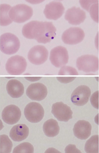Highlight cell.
Instances as JSON below:
<instances>
[{"mask_svg":"<svg viewBox=\"0 0 99 153\" xmlns=\"http://www.w3.org/2000/svg\"><path fill=\"white\" fill-rule=\"evenodd\" d=\"M58 75H77L78 73L76 69L70 66H63L58 73Z\"/></svg>","mask_w":99,"mask_h":153,"instance_id":"obj_24","label":"cell"},{"mask_svg":"<svg viewBox=\"0 0 99 153\" xmlns=\"http://www.w3.org/2000/svg\"><path fill=\"white\" fill-rule=\"evenodd\" d=\"M24 115L28 122L33 123H39L44 115L43 107L40 104L32 102L26 105L24 110Z\"/></svg>","mask_w":99,"mask_h":153,"instance_id":"obj_6","label":"cell"},{"mask_svg":"<svg viewBox=\"0 0 99 153\" xmlns=\"http://www.w3.org/2000/svg\"><path fill=\"white\" fill-rule=\"evenodd\" d=\"M45 134L49 137H53L59 133V126L57 121L51 119L45 122L43 126Z\"/></svg>","mask_w":99,"mask_h":153,"instance_id":"obj_19","label":"cell"},{"mask_svg":"<svg viewBox=\"0 0 99 153\" xmlns=\"http://www.w3.org/2000/svg\"><path fill=\"white\" fill-rule=\"evenodd\" d=\"M27 65L26 60L24 57L16 55L8 59L6 63V69L10 75H19L25 71Z\"/></svg>","mask_w":99,"mask_h":153,"instance_id":"obj_5","label":"cell"},{"mask_svg":"<svg viewBox=\"0 0 99 153\" xmlns=\"http://www.w3.org/2000/svg\"><path fill=\"white\" fill-rule=\"evenodd\" d=\"M20 42L15 35L10 33H5L0 38V49L2 53L7 55L16 53L20 49Z\"/></svg>","mask_w":99,"mask_h":153,"instance_id":"obj_2","label":"cell"},{"mask_svg":"<svg viewBox=\"0 0 99 153\" xmlns=\"http://www.w3.org/2000/svg\"><path fill=\"white\" fill-rule=\"evenodd\" d=\"M26 94L33 100H42L47 94L46 87L41 83H36L30 85L26 90Z\"/></svg>","mask_w":99,"mask_h":153,"instance_id":"obj_13","label":"cell"},{"mask_svg":"<svg viewBox=\"0 0 99 153\" xmlns=\"http://www.w3.org/2000/svg\"><path fill=\"white\" fill-rule=\"evenodd\" d=\"M90 102L92 105L95 109H99V91L94 93L90 98Z\"/></svg>","mask_w":99,"mask_h":153,"instance_id":"obj_26","label":"cell"},{"mask_svg":"<svg viewBox=\"0 0 99 153\" xmlns=\"http://www.w3.org/2000/svg\"><path fill=\"white\" fill-rule=\"evenodd\" d=\"M85 36V33L81 28L70 27L63 33L62 39L65 44L76 45L83 40Z\"/></svg>","mask_w":99,"mask_h":153,"instance_id":"obj_9","label":"cell"},{"mask_svg":"<svg viewBox=\"0 0 99 153\" xmlns=\"http://www.w3.org/2000/svg\"><path fill=\"white\" fill-rule=\"evenodd\" d=\"M48 54V51L45 47L43 45H36L30 50L28 58L33 64L40 65L46 61Z\"/></svg>","mask_w":99,"mask_h":153,"instance_id":"obj_8","label":"cell"},{"mask_svg":"<svg viewBox=\"0 0 99 153\" xmlns=\"http://www.w3.org/2000/svg\"><path fill=\"white\" fill-rule=\"evenodd\" d=\"M13 143L8 136L5 134L0 135V153L11 152Z\"/></svg>","mask_w":99,"mask_h":153,"instance_id":"obj_22","label":"cell"},{"mask_svg":"<svg viewBox=\"0 0 99 153\" xmlns=\"http://www.w3.org/2000/svg\"><path fill=\"white\" fill-rule=\"evenodd\" d=\"M25 78L26 79H28V80L30 81H36L39 80L40 79H41V77H25Z\"/></svg>","mask_w":99,"mask_h":153,"instance_id":"obj_30","label":"cell"},{"mask_svg":"<svg viewBox=\"0 0 99 153\" xmlns=\"http://www.w3.org/2000/svg\"><path fill=\"white\" fill-rule=\"evenodd\" d=\"M76 65L80 71L86 73H94L99 69V59L92 55H84L77 58Z\"/></svg>","mask_w":99,"mask_h":153,"instance_id":"obj_4","label":"cell"},{"mask_svg":"<svg viewBox=\"0 0 99 153\" xmlns=\"http://www.w3.org/2000/svg\"><path fill=\"white\" fill-rule=\"evenodd\" d=\"M90 123L86 120H79L74 125L73 132L74 136L81 140L88 139L91 133Z\"/></svg>","mask_w":99,"mask_h":153,"instance_id":"obj_16","label":"cell"},{"mask_svg":"<svg viewBox=\"0 0 99 153\" xmlns=\"http://www.w3.org/2000/svg\"><path fill=\"white\" fill-rule=\"evenodd\" d=\"M91 95V90L87 86H79L72 92L71 101L74 105L82 106L87 104Z\"/></svg>","mask_w":99,"mask_h":153,"instance_id":"obj_10","label":"cell"},{"mask_svg":"<svg viewBox=\"0 0 99 153\" xmlns=\"http://www.w3.org/2000/svg\"><path fill=\"white\" fill-rule=\"evenodd\" d=\"M29 128L25 124H17L12 128L10 132V138L15 142H21L27 138Z\"/></svg>","mask_w":99,"mask_h":153,"instance_id":"obj_17","label":"cell"},{"mask_svg":"<svg viewBox=\"0 0 99 153\" xmlns=\"http://www.w3.org/2000/svg\"><path fill=\"white\" fill-rule=\"evenodd\" d=\"M4 126L3 125V123H2V121L0 120V131L2 130V128H4Z\"/></svg>","mask_w":99,"mask_h":153,"instance_id":"obj_31","label":"cell"},{"mask_svg":"<svg viewBox=\"0 0 99 153\" xmlns=\"http://www.w3.org/2000/svg\"><path fill=\"white\" fill-rule=\"evenodd\" d=\"M52 113L58 121L64 122L72 119L73 114L70 107L61 102L53 104Z\"/></svg>","mask_w":99,"mask_h":153,"instance_id":"obj_11","label":"cell"},{"mask_svg":"<svg viewBox=\"0 0 99 153\" xmlns=\"http://www.w3.org/2000/svg\"><path fill=\"white\" fill-rule=\"evenodd\" d=\"M85 151L88 153L99 152V136H92L87 141L85 145Z\"/></svg>","mask_w":99,"mask_h":153,"instance_id":"obj_21","label":"cell"},{"mask_svg":"<svg viewBox=\"0 0 99 153\" xmlns=\"http://www.w3.org/2000/svg\"><path fill=\"white\" fill-rule=\"evenodd\" d=\"M64 11V6L61 3L52 1L46 6L44 13L47 19L57 20L62 16Z\"/></svg>","mask_w":99,"mask_h":153,"instance_id":"obj_14","label":"cell"},{"mask_svg":"<svg viewBox=\"0 0 99 153\" xmlns=\"http://www.w3.org/2000/svg\"><path fill=\"white\" fill-rule=\"evenodd\" d=\"M24 89L22 83L15 79H10L6 85L8 94L14 98L21 97L24 93Z\"/></svg>","mask_w":99,"mask_h":153,"instance_id":"obj_18","label":"cell"},{"mask_svg":"<svg viewBox=\"0 0 99 153\" xmlns=\"http://www.w3.org/2000/svg\"><path fill=\"white\" fill-rule=\"evenodd\" d=\"M50 60L53 65L57 68L63 67L68 63L69 55L67 49L64 47H56L52 50Z\"/></svg>","mask_w":99,"mask_h":153,"instance_id":"obj_7","label":"cell"},{"mask_svg":"<svg viewBox=\"0 0 99 153\" xmlns=\"http://www.w3.org/2000/svg\"><path fill=\"white\" fill-rule=\"evenodd\" d=\"M57 80L62 83H68L71 82L76 78V77H57Z\"/></svg>","mask_w":99,"mask_h":153,"instance_id":"obj_29","label":"cell"},{"mask_svg":"<svg viewBox=\"0 0 99 153\" xmlns=\"http://www.w3.org/2000/svg\"><path fill=\"white\" fill-rule=\"evenodd\" d=\"M91 18L97 23L99 22V4L95 3L92 5L89 10Z\"/></svg>","mask_w":99,"mask_h":153,"instance_id":"obj_25","label":"cell"},{"mask_svg":"<svg viewBox=\"0 0 99 153\" xmlns=\"http://www.w3.org/2000/svg\"><path fill=\"white\" fill-rule=\"evenodd\" d=\"M34 146L29 142H23L19 144L14 149L13 153H33Z\"/></svg>","mask_w":99,"mask_h":153,"instance_id":"obj_23","label":"cell"},{"mask_svg":"<svg viewBox=\"0 0 99 153\" xmlns=\"http://www.w3.org/2000/svg\"><path fill=\"white\" fill-rule=\"evenodd\" d=\"M21 110L16 105H11L6 106L2 112V118L4 122L8 124H15L21 118Z\"/></svg>","mask_w":99,"mask_h":153,"instance_id":"obj_12","label":"cell"},{"mask_svg":"<svg viewBox=\"0 0 99 153\" xmlns=\"http://www.w3.org/2000/svg\"><path fill=\"white\" fill-rule=\"evenodd\" d=\"M11 6L7 4L0 5V25L6 26L10 25L13 21L9 17V12Z\"/></svg>","mask_w":99,"mask_h":153,"instance_id":"obj_20","label":"cell"},{"mask_svg":"<svg viewBox=\"0 0 99 153\" xmlns=\"http://www.w3.org/2000/svg\"><path fill=\"white\" fill-rule=\"evenodd\" d=\"M80 4H81L82 7L86 10L88 11H89V8L92 5L95 3H98L97 1H80Z\"/></svg>","mask_w":99,"mask_h":153,"instance_id":"obj_27","label":"cell"},{"mask_svg":"<svg viewBox=\"0 0 99 153\" xmlns=\"http://www.w3.org/2000/svg\"><path fill=\"white\" fill-rule=\"evenodd\" d=\"M86 18V12L75 6L68 9L65 15L66 21L72 25H80L84 22Z\"/></svg>","mask_w":99,"mask_h":153,"instance_id":"obj_15","label":"cell"},{"mask_svg":"<svg viewBox=\"0 0 99 153\" xmlns=\"http://www.w3.org/2000/svg\"><path fill=\"white\" fill-rule=\"evenodd\" d=\"M65 152L68 153H81L79 150L76 148V146L69 144L65 149Z\"/></svg>","mask_w":99,"mask_h":153,"instance_id":"obj_28","label":"cell"},{"mask_svg":"<svg viewBox=\"0 0 99 153\" xmlns=\"http://www.w3.org/2000/svg\"><path fill=\"white\" fill-rule=\"evenodd\" d=\"M56 27L52 23L32 21L25 24L22 33L26 38L35 39L40 43H48L56 36Z\"/></svg>","mask_w":99,"mask_h":153,"instance_id":"obj_1","label":"cell"},{"mask_svg":"<svg viewBox=\"0 0 99 153\" xmlns=\"http://www.w3.org/2000/svg\"><path fill=\"white\" fill-rule=\"evenodd\" d=\"M33 10L30 6L26 4H18L11 8L9 12V17L16 23H23L32 16Z\"/></svg>","mask_w":99,"mask_h":153,"instance_id":"obj_3","label":"cell"}]
</instances>
